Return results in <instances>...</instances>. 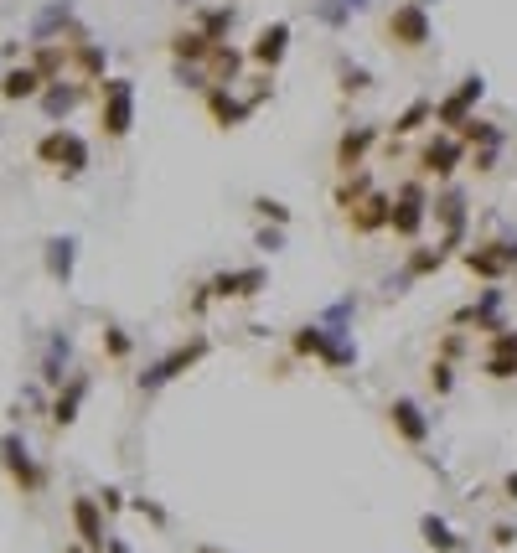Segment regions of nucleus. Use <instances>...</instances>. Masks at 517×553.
<instances>
[{
    "label": "nucleus",
    "instance_id": "4c0bfd02",
    "mask_svg": "<svg viewBox=\"0 0 517 553\" xmlns=\"http://www.w3.org/2000/svg\"><path fill=\"white\" fill-rule=\"evenodd\" d=\"M331 373H347V367H357V342H352V331H337L331 336V347H326V357H321Z\"/></svg>",
    "mask_w": 517,
    "mask_h": 553
},
{
    "label": "nucleus",
    "instance_id": "603ef678",
    "mask_svg": "<svg viewBox=\"0 0 517 553\" xmlns=\"http://www.w3.org/2000/svg\"><path fill=\"white\" fill-rule=\"evenodd\" d=\"M502 497H507V502H517V471H512V476L502 481Z\"/></svg>",
    "mask_w": 517,
    "mask_h": 553
},
{
    "label": "nucleus",
    "instance_id": "f8f14e48",
    "mask_svg": "<svg viewBox=\"0 0 517 553\" xmlns=\"http://www.w3.org/2000/svg\"><path fill=\"white\" fill-rule=\"evenodd\" d=\"M202 104H207V119H212L218 130H238V125H249V119H254L249 94H238V88H228V83L202 88Z\"/></svg>",
    "mask_w": 517,
    "mask_h": 553
},
{
    "label": "nucleus",
    "instance_id": "de8ad7c7",
    "mask_svg": "<svg viewBox=\"0 0 517 553\" xmlns=\"http://www.w3.org/2000/svg\"><path fill=\"white\" fill-rule=\"evenodd\" d=\"M94 497H99L104 517H119V512H125V507H130V491H125V486H99V491H94Z\"/></svg>",
    "mask_w": 517,
    "mask_h": 553
},
{
    "label": "nucleus",
    "instance_id": "c756f323",
    "mask_svg": "<svg viewBox=\"0 0 517 553\" xmlns=\"http://www.w3.org/2000/svg\"><path fill=\"white\" fill-rule=\"evenodd\" d=\"M419 543H424V548H435V553H466V538L455 533L445 517H435V512H424V517H419Z\"/></svg>",
    "mask_w": 517,
    "mask_h": 553
},
{
    "label": "nucleus",
    "instance_id": "4be33fe9",
    "mask_svg": "<svg viewBox=\"0 0 517 553\" xmlns=\"http://www.w3.org/2000/svg\"><path fill=\"white\" fill-rule=\"evenodd\" d=\"M78 26L83 21L73 16V0H52V6H42L37 21H32V42H68Z\"/></svg>",
    "mask_w": 517,
    "mask_h": 553
},
{
    "label": "nucleus",
    "instance_id": "bb28decb",
    "mask_svg": "<svg viewBox=\"0 0 517 553\" xmlns=\"http://www.w3.org/2000/svg\"><path fill=\"white\" fill-rule=\"evenodd\" d=\"M166 47H171V57H176V63L202 68V63H207V52L218 47V42H207V37L197 32V26H176V32L166 37Z\"/></svg>",
    "mask_w": 517,
    "mask_h": 553
},
{
    "label": "nucleus",
    "instance_id": "2eb2a0df",
    "mask_svg": "<svg viewBox=\"0 0 517 553\" xmlns=\"http://www.w3.org/2000/svg\"><path fill=\"white\" fill-rule=\"evenodd\" d=\"M88 99H99V83H47L42 94H37V104H42V114L52 119V125H68V114L78 109V104H88Z\"/></svg>",
    "mask_w": 517,
    "mask_h": 553
},
{
    "label": "nucleus",
    "instance_id": "aec40b11",
    "mask_svg": "<svg viewBox=\"0 0 517 553\" xmlns=\"http://www.w3.org/2000/svg\"><path fill=\"white\" fill-rule=\"evenodd\" d=\"M378 140H383L378 125H347V130L337 135V171H342V176H347V171H362Z\"/></svg>",
    "mask_w": 517,
    "mask_h": 553
},
{
    "label": "nucleus",
    "instance_id": "c03bdc74",
    "mask_svg": "<svg viewBox=\"0 0 517 553\" xmlns=\"http://www.w3.org/2000/svg\"><path fill=\"white\" fill-rule=\"evenodd\" d=\"M466 347H471V331H461V326H455V331H445V336H440L435 357H450V362H461V357H466Z\"/></svg>",
    "mask_w": 517,
    "mask_h": 553
},
{
    "label": "nucleus",
    "instance_id": "412c9836",
    "mask_svg": "<svg viewBox=\"0 0 517 553\" xmlns=\"http://www.w3.org/2000/svg\"><path fill=\"white\" fill-rule=\"evenodd\" d=\"M388 218H393V192H378V187L347 212V223H352L357 238H378V233H388Z\"/></svg>",
    "mask_w": 517,
    "mask_h": 553
},
{
    "label": "nucleus",
    "instance_id": "e433bc0d",
    "mask_svg": "<svg viewBox=\"0 0 517 553\" xmlns=\"http://www.w3.org/2000/svg\"><path fill=\"white\" fill-rule=\"evenodd\" d=\"M368 192H373V171H368V166H362V171H347V176L337 181V207H342V212H352V207H357L362 197H368Z\"/></svg>",
    "mask_w": 517,
    "mask_h": 553
},
{
    "label": "nucleus",
    "instance_id": "f704fd0d",
    "mask_svg": "<svg viewBox=\"0 0 517 553\" xmlns=\"http://www.w3.org/2000/svg\"><path fill=\"white\" fill-rule=\"evenodd\" d=\"M455 135L466 140V150H481V145H507V130L497 125V119H481V114H471Z\"/></svg>",
    "mask_w": 517,
    "mask_h": 553
},
{
    "label": "nucleus",
    "instance_id": "a211bd4d",
    "mask_svg": "<svg viewBox=\"0 0 517 553\" xmlns=\"http://www.w3.org/2000/svg\"><path fill=\"white\" fill-rule=\"evenodd\" d=\"M450 326H461V331H486V336H492L497 326H507V321H502V290L486 285L471 305H461V311L450 316Z\"/></svg>",
    "mask_w": 517,
    "mask_h": 553
},
{
    "label": "nucleus",
    "instance_id": "8fccbe9b",
    "mask_svg": "<svg viewBox=\"0 0 517 553\" xmlns=\"http://www.w3.org/2000/svg\"><path fill=\"white\" fill-rule=\"evenodd\" d=\"M130 507H135L140 517H150V522H156V528H166V507H156L150 497H130Z\"/></svg>",
    "mask_w": 517,
    "mask_h": 553
},
{
    "label": "nucleus",
    "instance_id": "a18cd8bd",
    "mask_svg": "<svg viewBox=\"0 0 517 553\" xmlns=\"http://www.w3.org/2000/svg\"><path fill=\"white\" fill-rule=\"evenodd\" d=\"M352 316H357V295H342L337 305H326V316H321V321H326L331 331H347Z\"/></svg>",
    "mask_w": 517,
    "mask_h": 553
},
{
    "label": "nucleus",
    "instance_id": "c9c22d12",
    "mask_svg": "<svg viewBox=\"0 0 517 553\" xmlns=\"http://www.w3.org/2000/svg\"><path fill=\"white\" fill-rule=\"evenodd\" d=\"M373 73L368 68H362V63H347V57H342V63H337V94L342 99H362V94H373Z\"/></svg>",
    "mask_w": 517,
    "mask_h": 553
},
{
    "label": "nucleus",
    "instance_id": "f257e3e1",
    "mask_svg": "<svg viewBox=\"0 0 517 553\" xmlns=\"http://www.w3.org/2000/svg\"><path fill=\"white\" fill-rule=\"evenodd\" d=\"M430 223L440 228V249L450 254V259H461V249H466V233H471V197L461 192V187H445L430 197Z\"/></svg>",
    "mask_w": 517,
    "mask_h": 553
},
{
    "label": "nucleus",
    "instance_id": "58836bf2",
    "mask_svg": "<svg viewBox=\"0 0 517 553\" xmlns=\"http://www.w3.org/2000/svg\"><path fill=\"white\" fill-rule=\"evenodd\" d=\"M311 16L326 26V32H342V26H352V6H347V0H311Z\"/></svg>",
    "mask_w": 517,
    "mask_h": 553
},
{
    "label": "nucleus",
    "instance_id": "13d9d810",
    "mask_svg": "<svg viewBox=\"0 0 517 553\" xmlns=\"http://www.w3.org/2000/svg\"><path fill=\"white\" fill-rule=\"evenodd\" d=\"M68 553H88V548H83V543H78V548H68Z\"/></svg>",
    "mask_w": 517,
    "mask_h": 553
},
{
    "label": "nucleus",
    "instance_id": "9d476101",
    "mask_svg": "<svg viewBox=\"0 0 517 553\" xmlns=\"http://www.w3.org/2000/svg\"><path fill=\"white\" fill-rule=\"evenodd\" d=\"M383 419H388L393 435H399L404 445H414V450H424V445H430V435H435V419L424 414V404H419V398H409V393L388 398V404H383Z\"/></svg>",
    "mask_w": 517,
    "mask_h": 553
},
{
    "label": "nucleus",
    "instance_id": "b1692460",
    "mask_svg": "<svg viewBox=\"0 0 517 553\" xmlns=\"http://www.w3.org/2000/svg\"><path fill=\"white\" fill-rule=\"evenodd\" d=\"M47 88V78L32 68V63H11L6 73H0V99H11V104H26V99H37Z\"/></svg>",
    "mask_w": 517,
    "mask_h": 553
},
{
    "label": "nucleus",
    "instance_id": "a878e982",
    "mask_svg": "<svg viewBox=\"0 0 517 553\" xmlns=\"http://www.w3.org/2000/svg\"><path fill=\"white\" fill-rule=\"evenodd\" d=\"M73 73H78L83 83H104V78H109V47L94 42V37L73 42Z\"/></svg>",
    "mask_w": 517,
    "mask_h": 553
},
{
    "label": "nucleus",
    "instance_id": "72a5a7b5",
    "mask_svg": "<svg viewBox=\"0 0 517 553\" xmlns=\"http://www.w3.org/2000/svg\"><path fill=\"white\" fill-rule=\"evenodd\" d=\"M197 32L207 42H228L233 37V26H238V6H197Z\"/></svg>",
    "mask_w": 517,
    "mask_h": 553
},
{
    "label": "nucleus",
    "instance_id": "052dcab7",
    "mask_svg": "<svg viewBox=\"0 0 517 553\" xmlns=\"http://www.w3.org/2000/svg\"><path fill=\"white\" fill-rule=\"evenodd\" d=\"M0 73H6V68H0Z\"/></svg>",
    "mask_w": 517,
    "mask_h": 553
},
{
    "label": "nucleus",
    "instance_id": "ea45409f",
    "mask_svg": "<svg viewBox=\"0 0 517 553\" xmlns=\"http://www.w3.org/2000/svg\"><path fill=\"white\" fill-rule=\"evenodd\" d=\"M249 207H254V218H259V223H275V228H290V218H295V212H290L280 197H264V192H259Z\"/></svg>",
    "mask_w": 517,
    "mask_h": 553
},
{
    "label": "nucleus",
    "instance_id": "5fc2aeb1",
    "mask_svg": "<svg viewBox=\"0 0 517 553\" xmlns=\"http://www.w3.org/2000/svg\"><path fill=\"white\" fill-rule=\"evenodd\" d=\"M352 6V16H362V11H373V0H347Z\"/></svg>",
    "mask_w": 517,
    "mask_h": 553
},
{
    "label": "nucleus",
    "instance_id": "ddd939ff",
    "mask_svg": "<svg viewBox=\"0 0 517 553\" xmlns=\"http://www.w3.org/2000/svg\"><path fill=\"white\" fill-rule=\"evenodd\" d=\"M207 285H212V300H259V295L269 290V269H264V264L218 269Z\"/></svg>",
    "mask_w": 517,
    "mask_h": 553
},
{
    "label": "nucleus",
    "instance_id": "393cba45",
    "mask_svg": "<svg viewBox=\"0 0 517 553\" xmlns=\"http://www.w3.org/2000/svg\"><path fill=\"white\" fill-rule=\"evenodd\" d=\"M450 264V254L440 249V243H409V254H404V274L399 280L414 285V280H430V274H440Z\"/></svg>",
    "mask_w": 517,
    "mask_h": 553
},
{
    "label": "nucleus",
    "instance_id": "4d7b16f0",
    "mask_svg": "<svg viewBox=\"0 0 517 553\" xmlns=\"http://www.w3.org/2000/svg\"><path fill=\"white\" fill-rule=\"evenodd\" d=\"M176 6H197V0H176Z\"/></svg>",
    "mask_w": 517,
    "mask_h": 553
},
{
    "label": "nucleus",
    "instance_id": "a19ab883",
    "mask_svg": "<svg viewBox=\"0 0 517 553\" xmlns=\"http://www.w3.org/2000/svg\"><path fill=\"white\" fill-rule=\"evenodd\" d=\"M130 352H135V336L119 326V321H109V326H104V357H109V362H125Z\"/></svg>",
    "mask_w": 517,
    "mask_h": 553
},
{
    "label": "nucleus",
    "instance_id": "39448f33",
    "mask_svg": "<svg viewBox=\"0 0 517 553\" xmlns=\"http://www.w3.org/2000/svg\"><path fill=\"white\" fill-rule=\"evenodd\" d=\"M466 140L455 135V130H435V135H424L419 140V150H414V176H424V181H450L455 171L466 166Z\"/></svg>",
    "mask_w": 517,
    "mask_h": 553
},
{
    "label": "nucleus",
    "instance_id": "f3484780",
    "mask_svg": "<svg viewBox=\"0 0 517 553\" xmlns=\"http://www.w3.org/2000/svg\"><path fill=\"white\" fill-rule=\"evenodd\" d=\"M68 512H73V533H78V543H83L88 553H104L109 533H104V507H99L94 491H78Z\"/></svg>",
    "mask_w": 517,
    "mask_h": 553
},
{
    "label": "nucleus",
    "instance_id": "cd10ccee",
    "mask_svg": "<svg viewBox=\"0 0 517 553\" xmlns=\"http://www.w3.org/2000/svg\"><path fill=\"white\" fill-rule=\"evenodd\" d=\"M26 63H32L47 83H57V78L73 68V47L68 42H32V57H26Z\"/></svg>",
    "mask_w": 517,
    "mask_h": 553
},
{
    "label": "nucleus",
    "instance_id": "5701e85b",
    "mask_svg": "<svg viewBox=\"0 0 517 553\" xmlns=\"http://www.w3.org/2000/svg\"><path fill=\"white\" fill-rule=\"evenodd\" d=\"M207 78L212 83H228V88H238V78H243V68H249V47H233V42H218L207 52Z\"/></svg>",
    "mask_w": 517,
    "mask_h": 553
},
{
    "label": "nucleus",
    "instance_id": "dca6fc26",
    "mask_svg": "<svg viewBox=\"0 0 517 553\" xmlns=\"http://www.w3.org/2000/svg\"><path fill=\"white\" fill-rule=\"evenodd\" d=\"M481 378H492V383H512L517 378V331L512 326H497L492 336H486Z\"/></svg>",
    "mask_w": 517,
    "mask_h": 553
},
{
    "label": "nucleus",
    "instance_id": "f03ea898",
    "mask_svg": "<svg viewBox=\"0 0 517 553\" xmlns=\"http://www.w3.org/2000/svg\"><path fill=\"white\" fill-rule=\"evenodd\" d=\"M37 161H42L47 171H57L63 181H78L88 166H94V150H88V140H83L78 130L52 125V130L37 140Z\"/></svg>",
    "mask_w": 517,
    "mask_h": 553
},
{
    "label": "nucleus",
    "instance_id": "1a4fd4ad",
    "mask_svg": "<svg viewBox=\"0 0 517 553\" xmlns=\"http://www.w3.org/2000/svg\"><path fill=\"white\" fill-rule=\"evenodd\" d=\"M0 471L11 476V486L21 491V497H37L42 481H47V471L37 466V455H32L21 429H6V435H0Z\"/></svg>",
    "mask_w": 517,
    "mask_h": 553
},
{
    "label": "nucleus",
    "instance_id": "4468645a",
    "mask_svg": "<svg viewBox=\"0 0 517 553\" xmlns=\"http://www.w3.org/2000/svg\"><path fill=\"white\" fill-rule=\"evenodd\" d=\"M290 21H264L259 32H254V42H249V63L259 68V73H280V63L290 57Z\"/></svg>",
    "mask_w": 517,
    "mask_h": 553
},
{
    "label": "nucleus",
    "instance_id": "9b49d317",
    "mask_svg": "<svg viewBox=\"0 0 517 553\" xmlns=\"http://www.w3.org/2000/svg\"><path fill=\"white\" fill-rule=\"evenodd\" d=\"M481 99H486V78H481V73H466L445 99H435V125H440V130H461L466 119L476 114Z\"/></svg>",
    "mask_w": 517,
    "mask_h": 553
},
{
    "label": "nucleus",
    "instance_id": "6ab92c4d",
    "mask_svg": "<svg viewBox=\"0 0 517 553\" xmlns=\"http://www.w3.org/2000/svg\"><path fill=\"white\" fill-rule=\"evenodd\" d=\"M83 398H88V378L83 373H68L63 388H52V404H47V424L63 435V429L78 424V409H83Z\"/></svg>",
    "mask_w": 517,
    "mask_h": 553
},
{
    "label": "nucleus",
    "instance_id": "2f4dec72",
    "mask_svg": "<svg viewBox=\"0 0 517 553\" xmlns=\"http://www.w3.org/2000/svg\"><path fill=\"white\" fill-rule=\"evenodd\" d=\"M68 362H73V336L57 331L52 342H47V352H42V383H47V388H63Z\"/></svg>",
    "mask_w": 517,
    "mask_h": 553
},
{
    "label": "nucleus",
    "instance_id": "7ed1b4c3",
    "mask_svg": "<svg viewBox=\"0 0 517 553\" xmlns=\"http://www.w3.org/2000/svg\"><path fill=\"white\" fill-rule=\"evenodd\" d=\"M207 352H212V336H207V331H192L181 347H171L166 357H156V362H150L145 373L135 378V388H140V393H161V388H166V383H176L181 373H192V367H197Z\"/></svg>",
    "mask_w": 517,
    "mask_h": 553
},
{
    "label": "nucleus",
    "instance_id": "37998d69",
    "mask_svg": "<svg viewBox=\"0 0 517 553\" xmlns=\"http://www.w3.org/2000/svg\"><path fill=\"white\" fill-rule=\"evenodd\" d=\"M430 388H435V398L455 393V362H450V357H435V362H430Z\"/></svg>",
    "mask_w": 517,
    "mask_h": 553
},
{
    "label": "nucleus",
    "instance_id": "864d4df0",
    "mask_svg": "<svg viewBox=\"0 0 517 553\" xmlns=\"http://www.w3.org/2000/svg\"><path fill=\"white\" fill-rule=\"evenodd\" d=\"M104 553H130V543H125V538H109V543H104Z\"/></svg>",
    "mask_w": 517,
    "mask_h": 553
},
{
    "label": "nucleus",
    "instance_id": "6e6552de",
    "mask_svg": "<svg viewBox=\"0 0 517 553\" xmlns=\"http://www.w3.org/2000/svg\"><path fill=\"white\" fill-rule=\"evenodd\" d=\"M383 37L388 47H399V52H424L435 42V21L424 6H414V0H399L388 16H383Z\"/></svg>",
    "mask_w": 517,
    "mask_h": 553
},
{
    "label": "nucleus",
    "instance_id": "3c124183",
    "mask_svg": "<svg viewBox=\"0 0 517 553\" xmlns=\"http://www.w3.org/2000/svg\"><path fill=\"white\" fill-rule=\"evenodd\" d=\"M492 543H497V548H512V543H517V528H512V522H497V528H492Z\"/></svg>",
    "mask_w": 517,
    "mask_h": 553
},
{
    "label": "nucleus",
    "instance_id": "79ce46f5",
    "mask_svg": "<svg viewBox=\"0 0 517 553\" xmlns=\"http://www.w3.org/2000/svg\"><path fill=\"white\" fill-rule=\"evenodd\" d=\"M212 305H218V300H212V285L202 280V285H192V295H187V305H181V316H187V321H202V316L212 311Z\"/></svg>",
    "mask_w": 517,
    "mask_h": 553
},
{
    "label": "nucleus",
    "instance_id": "6e6d98bb",
    "mask_svg": "<svg viewBox=\"0 0 517 553\" xmlns=\"http://www.w3.org/2000/svg\"><path fill=\"white\" fill-rule=\"evenodd\" d=\"M414 6H424V11H430V6H435V0H414Z\"/></svg>",
    "mask_w": 517,
    "mask_h": 553
},
{
    "label": "nucleus",
    "instance_id": "423d86ee",
    "mask_svg": "<svg viewBox=\"0 0 517 553\" xmlns=\"http://www.w3.org/2000/svg\"><path fill=\"white\" fill-rule=\"evenodd\" d=\"M99 130L109 140H125L135 130V78H119L109 73L99 83Z\"/></svg>",
    "mask_w": 517,
    "mask_h": 553
},
{
    "label": "nucleus",
    "instance_id": "473e14b6",
    "mask_svg": "<svg viewBox=\"0 0 517 553\" xmlns=\"http://www.w3.org/2000/svg\"><path fill=\"white\" fill-rule=\"evenodd\" d=\"M424 125H435V99L404 104L399 114H393V125H388V140H409V135H419Z\"/></svg>",
    "mask_w": 517,
    "mask_h": 553
},
{
    "label": "nucleus",
    "instance_id": "09e8293b",
    "mask_svg": "<svg viewBox=\"0 0 517 553\" xmlns=\"http://www.w3.org/2000/svg\"><path fill=\"white\" fill-rule=\"evenodd\" d=\"M254 249H259V254H280V249H285V228L264 223V228L254 233Z\"/></svg>",
    "mask_w": 517,
    "mask_h": 553
},
{
    "label": "nucleus",
    "instance_id": "bf43d9fd",
    "mask_svg": "<svg viewBox=\"0 0 517 553\" xmlns=\"http://www.w3.org/2000/svg\"><path fill=\"white\" fill-rule=\"evenodd\" d=\"M202 553H223V548H202Z\"/></svg>",
    "mask_w": 517,
    "mask_h": 553
},
{
    "label": "nucleus",
    "instance_id": "7c9ffc66",
    "mask_svg": "<svg viewBox=\"0 0 517 553\" xmlns=\"http://www.w3.org/2000/svg\"><path fill=\"white\" fill-rule=\"evenodd\" d=\"M42 264L57 285H68L73 280V264H78V238H47L42 243Z\"/></svg>",
    "mask_w": 517,
    "mask_h": 553
},
{
    "label": "nucleus",
    "instance_id": "49530a36",
    "mask_svg": "<svg viewBox=\"0 0 517 553\" xmlns=\"http://www.w3.org/2000/svg\"><path fill=\"white\" fill-rule=\"evenodd\" d=\"M497 156H502V145H481V150H471V156H466V171L492 176V171H497Z\"/></svg>",
    "mask_w": 517,
    "mask_h": 553
},
{
    "label": "nucleus",
    "instance_id": "c85d7f7f",
    "mask_svg": "<svg viewBox=\"0 0 517 553\" xmlns=\"http://www.w3.org/2000/svg\"><path fill=\"white\" fill-rule=\"evenodd\" d=\"M331 336H337V331H331L326 321H306V326H295V331H290V352H295V357H306V362H321L326 347H331Z\"/></svg>",
    "mask_w": 517,
    "mask_h": 553
},
{
    "label": "nucleus",
    "instance_id": "20e7f679",
    "mask_svg": "<svg viewBox=\"0 0 517 553\" xmlns=\"http://www.w3.org/2000/svg\"><path fill=\"white\" fill-rule=\"evenodd\" d=\"M424 228H430V187H424V176H404L399 192H393L388 233L399 238V243H419Z\"/></svg>",
    "mask_w": 517,
    "mask_h": 553
},
{
    "label": "nucleus",
    "instance_id": "0eeeda50",
    "mask_svg": "<svg viewBox=\"0 0 517 553\" xmlns=\"http://www.w3.org/2000/svg\"><path fill=\"white\" fill-rule=\"evenodd\" d=\"M461 264L471 280L481 285H502L507 274H517V238H486V243H471L461 249Z\"/></svg>",
    "mask_w": 517,
    "mask_h": 553
}]
</instances>
